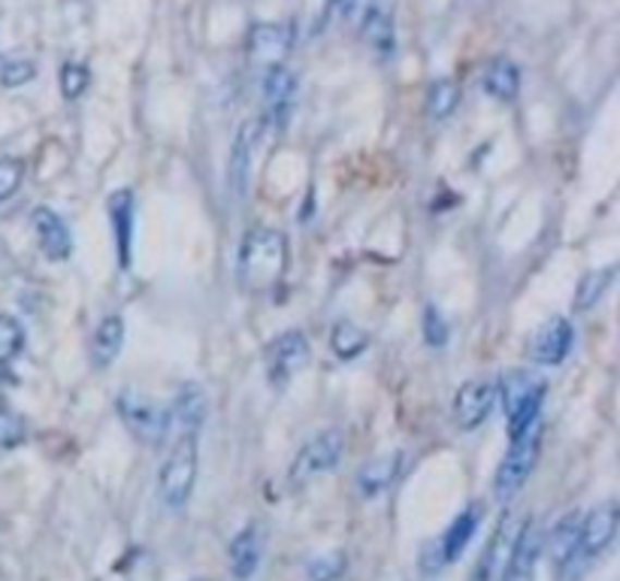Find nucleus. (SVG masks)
<instances>
[{
    "label": "nucleus",
    "instance_id": "nucleus-1",
    "mask_svg": "<svg viewBox=\"0 0 620 581\" xmlns=\"http://www.w3.org/2000/svg\"><path fill=\"white\" fill-rule=\"evenodd\" d=\"M288 270V240L272 228H255L245 233L240 249V285L248 294H270Z\"/></svg>",
    "mask_w": 620,
    "mask_h": 581
},
{
    "label": "nucleus",
    "instance_id": "nucleus-2",
    "mask_svg": "<svg viewBox=\"0 0 620 581\" xmlns=\"http://www.w3.org/2000/svg\"><path fill=\"white\" fill-rule=\"evenodd\" d=\"M197 482V433H179L170 458L158 473V494L170 512H182Z\"/></svg>",
    "mask_w": 620,
    "mask_h": 581
},
{
    "label": "nucleus",
    "instance_id": "nucleus-3",
    "mask_svg": "<svg viewBox=\"0 0 620 581\" xmlns=\"http://www.w3.org/2000/svg\"><path fill=\"white\" fill-rule=\"evenodd\" d=\"M542 448V419H536L530 427L512 436V446L506 451V460L499 463L497 479H494V491H497L499 500H512L514 494L521 491L533 467H536V458H539Z\"/></svg>",
    "mask_w": 620,
    "mask_h": 581
},
{
    "label": "nucleus",
    "instance_id": "nucleus-4",
    "mask_svg": "<svg viewBox=\"0 0 620 581\" xmlns=\"http://www.w3.org/2000/svg\"><path fill=\"white\" fill-rule=\"evenodd\" d=\"M499 394H502V406L509 415V436H518L533 421L542 419V403H545L548 385L526 370H514L502 379Z\"/></svg>",
    "mask_w": 620,
    "mask_h": 581
},
{
    "label": "nucleus",
    "instance_id": "nucleus-5",
    "mask_svg": "<svg viewBox=\"0 0 620 581\" xmlns=\"http://www.w3.org/2000/svg\"><path fill=\"white\" fill-rule=\"evenodd\" d=\"M119 415H122L124 427L134 433L139 443L146 446H161L163 436L170 433V412L155 406L149 397L136 391H122L119 397Z\"/></svg>",
    "mask_w": 620,
    "mask_h": 581
},
{
    "label": "nucleus",
    "instance_id": "nucleus-6",
    "mask_svg": "<svg viewBox=\"0 0 620 581\" xmlns=\"http://www.w3.org/2000/svg\"><path fill=\"white\" fill-rule=\"evenodd\" d=\"M312 349L306 334L300 330H288L267 349V376H270L272 388H284L288 382L297 376L303 366L309 364Z\"/></svg>",
    "mask_w": 620,
    "mask_h": 581
},
{
    "label": "nucleus",
    "instance_id": "nucleus-7",
    "mask_svg": "<svg viewBox=\"0 0 620 581\" xmlns=\"http://www.w3.org/2000/svg\"><path fill=\"white\" fill-rule=\"evenodd\" d=\"M342 448H345V439H342V433L339 431L318 433L315 439H309L306 446L300 448L297 460H294V467H291V482L300 485V482H306L312 475L333 470L339 458H342Z\"/></svg>",
    "mask_w": 620,
    "mask_h": 581
},
{
    "label": "nucleus",
    "instance_id": "nucleus-8",
    "mask_svg": "<svg viewBox=\"0 0 620 581\" xmlns=\"http://www.w3.org/2000/svg\"><path fill=\"white\" fill-rule=\"evenodd\" d=\"M288 52H291V27L288 25L264 22L248 31V58L257 68H282Z\"/></svg>",
    "mask_w": 620,
    "mask_h": 581
},
{
    "label": "nucleus",
    "instance_id": "nucleus-9",
    "mask_svg": "<svg viewBox=\"0 0 620 581\" xmlns=\"http://www.w3.org/2000/svg\"><path fill=\"white\" fill-rule=\"evenodd\" d=\"M542 552V533L536 530L533 521H524L518 536H514L512 552L502 569V579L499 581H536V564H539Z\"/></svg>",
    "mask_w": 620,
    "mask_h": 581
},
{
    "label": "nucleus",
    "instance_id": "nucleus-10",
    "mask_svg": "<svg viewBox=\"0 0 620 581\" xmlns=\"http://www.w3.org/2000/svg\"><path fill=\"white\" fill-rule=\"evenodd\" d=\"M497 400V385L487 379L466 382L454 397V421L460 431H475L490 415Z\"/></svg>",
    "mask_w": 620,
    "mask_h": 581
},
{
    "label": "nucleus",
    "instance_id": "nucleus-11",
    "mask_svg": "<svg viewBox=\"0 0 620 581\" xmlns=\"http://www.w3.org/2000/svg\"><path fill=\"white\" fill-rule=\"evenodd\" d=\"M620 512L615 503H603L596 506L594 512L581 521V536H579V555L581 557H599L606 552L615 533H618Z\"/></svg>",
    "mask_w": 620,
    "mask_h": 581
},
{
    "label": "nucleus",
    "instance_id": "nucleus-12",
    "mask_svg": "<svg viewBox=\"0 0 620 581\" xmlns=\"http://www.w3.org/2000/svg\"><path fill=\"white\" fill-rule=\"evenodd\" d=\"M260 131H264V122H260V119H245L240 134L233 140V149H230V189H233L236 197H245L248 170H252V155H255Z\"/></svg>",
    "mask_w": 620,
    "mask_h": 581
},
{
    "label": "nucleus",
    "instance_id": "nucleus-13",
    "mask_svg": "<svg viewBox=\"0 0 620 581\" xmlns=\"http://www.w3.org/2000/svg\"><path fill=\"white\" fill-rule=\"evenodd\" d=\"M31 225L37 230L42 255L49 261H68L70 252H73V237H70V228L61 221L58 213H52L49 206H40V209H34Z\"/></svg>",
    "mask_w": 620,
    "mask_h": 581
},
{
    "label": "nucleus",
    "instance_id": "nucleus-14",
    "mask_svg": "<svg viewBox=\"0 0 620 581\" xmlns=\"http://www.w3.org/2000/svg\"><path fill=\"white\" fill-rule=\"evenodd\" d=\"M572 349V325L567 318H551L533 339V361L542 366H557L567 361Z\"/></svg>",
    "mask_w": 620,
    "mask_h": 581
},
{
    "label": "nucleus",
    "instance_id": "nucleus-15",
    "mask_svg": "<svg viewBox=\"0 0 620 581\" xmlns=\"http://www.w3.org/2000/svg\"><path fill=\"white\" fill-rule=\"evenodd\" d=\"M109 225L116 230V243H119V261L122 270L131 267V243H134V194L127 189L116 191L107 203Z\"/></svg>",
    "mask_w": 620,
    "mask_h": 581
},
{
    "label": "nucleus",
    "instance_id": "nucleus-16",
    "mask_svg": "<svg viewBox=\"0 0 620 581\" xmlns=\"http://www.w3.org/2000/svg\"><path fill=\"white\" fill-rule=\"evenodd\" d=\"M206 412H209V400H206V394H203L200 385H182L179 394H175L173 400V409H170V424H175L182 433H197V427L203 424L206 419Z\"/></svg>",
    "mask_w": 620,
    "mask_h": 581
},
{
    "label": "nucleus",
    "instance_id": "nucleus-17",
    "mask_svg": "<svg viewBox=\"0 0 620 581\" xmlns=\"http://www.w3.org/2000/svg\"><path fill=\"white\" fill-rule=\"evenodd\" d=\"M294 92H297V80H294L291 70L288 68L267 70V76H264V97H267L270 116L279 124H284V119H288V109H291Z\"/></svg>",
    "mask_w": 620,
    "mask_h": 581
},
{
    "label": "nucleus",
    "instance_id": "nucleus-18",
    "mask_svg": "<svg viewBox=\"0 0 620 581\" xmlns=\"http://www.w3.org/2000/svg\"><path fill=\"white\" fill-rule=\"evenodd\" d=\"M478 521H482L478 506H470L466 512H460L458 518H454V524L446 530V536L436 542V545H439V557H442V564H454V560L466 552L472 533L478 530Z\"/></svg>",
    "mask_w": 620,
    "mask_h": 581
},
{
    "label": "nucleus",
    "instance_id": "nucleus-19",
    "mask_svg": "<svg viewBox=\"0 0 620 581\" xmlns=\"http://www.w3.org/2000/svg\"><path fill=\"white\" fill-rule=\"evenodd\" d=\"M579 536H581V518L575 512L560 518L554 530L548 533V555L557 567H567L579 555Z\"/></svg>",
    "mask_w": 620,
    "mask_h": 581
},
{
    "label": "nucleus",
    "instance_id": "nucleus-20",
    "mask_svg": "<svg viewBox=\"0 0 620 581\" xmlns=\"http://www.w3.org/2000/svg\"><path fill=\"white\" fill-rule=\"evenodd\" d=\"M260 564V540L255 528H245L236 540L230 542V572L240 581H248Z\"/></svg>",
    "mask_w": 620,
    "mask_h": 581
},
{
    "label": "nucleus",
    "instance_id": "nucleus-21",
    "mask_svg": "<svg viewBox=\"0 0 620 581\" xmlns=\"http://www.w3.org/2000/svg\"><path fill=\"white\" fill-rule=\"evenodd\" d=\"M124 346V322L119 315H107L100 327H97L95 342H92V354H95L97 366H109Z\"/></svg>",
    "mask_w": 620,
    "mask_h": 581
},
{
    "label": "nucleus",
    "instance_id": "nucleus-22",
    "mask_svg": "<svg viewBox=\"0 0 620 581\" xmlns=\"http://www.w3.org/2000/svg\"><path fill=\"white\" fill-rule=\"evenodd\" d=\"M361 37L376 55H391L393 52V25L391 15L385 13L381 7H369L364 15V25H361Z\"/></svg>",
    "mask_w": 620,
    "mask_h": 581
},
{
    "label": "nucleus",
    "instance_id": "nucleus-23",
    "mask_svg": "<svg viewBox=\"0 0 620 581\" xmlns=\"http://www.w3.org/2000/svg\"><path fill=\"white\" fill-rule=\"evenodd\" d=\"M397 473H400V455L369 460L364 470H361V475H357L361 494H364V497H376V494H381L385 487L391 485Z\"/></svg>",
    "mask_w": 620,
    "mask_h": 581
},
{
    "label": "nucleus",
    "instance_id": "nucleus-24",
    "mask_svg": "<svg viewBox=\"0 0 620 581\" xmlns=\"http://www.w3.org/2000/svg\"><path fill=\"white\" fill-rule=\"evenodd\" d=\"M485 88L487 95L499 97V100H514L518 88H521V73H518V68H514L509 58H499L485 73Z\"/></svg>",
    "mask_w": 620,
    "mask_h": 581
},
{
    "label": "nucleus",
    "instance_id": "nucleus-25",
    "mask_svg": "<svg viewBox=\"0 0 620 581\" xmlns=\"http://www.w3.org/2000/svg\"><path fill=\"white\" fill-rule=\"evenodd\" d=\"M366 346H369V337L364 327H357L354 322H339L330 334V349L339 361H354L357 354L366 352Z\"/></svg>",
    "mask_w": 620,
    "mask_h": 581
},
{
    "label": "nucleus",
    "instance_id": "nucleus-26",
    "mask_svg": "<svg viewBox=\"0 0 620 581\" xmlns=\"http://www.w3.org/2000/svg\"><path fill=\"white\" fill-rule=\"evenodd\" d=\"M615 279V267H603V270H591L579 282V291H575V310L584 312L599 303V298L608 291V285Z\"/></svg>",
    "mask_w": 620,
    "mask_h": 581
},
{
    "label": "nucleus",
    "instance_id": "nucleus-27",
    "mask_svg": "<svg viewBox=\"0 0 620 581\" xmlns=\"http://www.w3.org/2000/svg\"><path fill=\"white\" fill-rule=\"evenodd\" d=\"M458 104H460L458 82H451V80L433 82L430 95H427V112H430V119H436V122H446L448 116L458 109Z\"/></svg>",
    "mask_w": 620,
    "mask_h": 581
},
{
    "label": "nucleus",
    "instance_id": "nucleus-28",
    "mask_svg": "<svg viewBox=\"0 0 620 581\" xmlns=\"http://www.w3.org/2000/svg\"><path fill=\"white\" fill-rule=\"evenodd\" d=\"M25 349V327L13 315H0V364H10Z\"/></svg>",
    "mask_w": 620,
    "mask_h": 581
},
{
    "label": "nucleus",
    "instance_id": "nucleus-29",
    "mask_svg": "<svg viewBox=\"0 0 620 581\" xmlns=\"http://www.w3.org/2000/svg\"><path fill=\"white\" fill-rule=\"evenodd\" d=\"M509 524H502V528L497 530V536L490 540V545L485 548V557H482V564H478V569L472 572V579L475 581H494L497 579V572H499V557H497V552L502 555L506 552V542H509Z\"/></svg>",
    "mask_w": 620,
    "mask_h": 581
},
{
    "label": "nucleus",
    "instance_id": "nucleus-30",
    "mask_svg": "<svg viewBox=\"0 0 620 581\" xmlns=\"http://www.w3.org/2000/svg\"><path fill=\"white\" fill-rule=\"evenodd\" d=\"M58 82H61V95L68 97V100H80L85 95V88H88V82H92V73H88V68H82V64H64Z\"/></svg>",
    "mask_w": 620,
    "mask_h": 581
},
{
    "label": "nucleus",
    "instance_id": "nucleus-31",
    "mask_svg": "<svg viewBox=\"0 0 620 581\" xmlns=\"http://www.w3.org/2000/svg\"><path fill=\"white\" fill-rule=\"evenodd\" d=\"M421 327H424V342L433 346V349H442L448 342V322L439 315L436 306H427V310H424V322H421Z\"/></svg>",
    "mask_w": 620,
    "mask_h": 581
},
{
    "label": "nucleus",
    "instance_id": "nucleus-32",
    "mask_svg": "<svg viewBox=\"0 0 620 581\" xmlns=\"http://www.w3.org/2000/svg\"><path fill=\"white\" fill-rule=\"evenodd\" d=\"M22 177H25V167L15 158H0V203L10 201L19 185H22Z\"/></svg>",
    "mask_w": 620,
    "mask_h": 581
},
{
    "label": "nucleus",
    "instance_id": "nucleus-33",
    "mask_svg": "<svg viewBox=\"0 0 620 581\" xmlns=\"http://www.w3.org/2000/svg\"><path fill=\"white\" fill-rule=\"evenodd\" d=\"M345 572V557L342 555H324L315 557L309 564V579L312 581H337Z\"/></svg>",
    "mask_w": 620,
    "mask_h": 581
},
{
    "label": "nucleus",
    "instance_id": "nucleus-34",
    "mask_svg": "<svg viewBox=\"0 0 620 581\" xmlns=\"http://www.w3.org/2000/svg\"><path fill=\"white\" fill-rule=\"evenodd\" d=\"M25 439V421L10 409H0V448H13Z\"/></svg>",
    "mask_w": 620,
    "mask_h": 581
},
{
    "label": "nucleus",
    "instance_id": "nucleus-35",
    "mask_svg": "<svg viewBox=\"0 0 620 581\" xmlns=\"http://www.w3.org/2000/svg\"><path fill=\"white\" fill-rule=\"evenodd\" d=\"M34 76H37V68L31 61H7L0 68V85H7V88H19V85H25Z\"/></svg>",
    "mask_w": 620,
    "mask_h": 581
},
{
    "label": "nucleus",
    "instance_id": "nucleus-36",
    "mask_svg": "<svg viewBox=\"0 0 620 581\" xmlns=\"http://www.w3.org/2000/svg\"><path fill=\"white\" fill-rule=\"evenodd\" d=\"M191 581H203V579H191Z\"/></svg>",
    "mask_w": 620,
    "mask_h": 581
}]
</instances>
